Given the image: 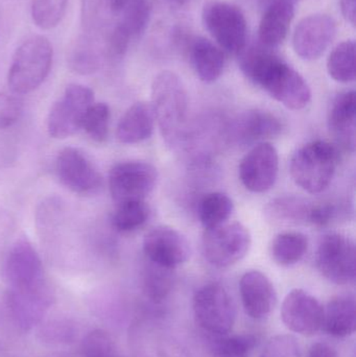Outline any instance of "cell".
Instances as JSON below:
<instances>
[{
  "label": "cell",
  "mask_w": 356,
  "mask_h": 357,
  "mask_svg": "<svg viewBox=\"0 0 356 357\" xmlns=\"http://www.w3.org/2000/svg\"><path fill=\"white\" fill-rule=\"evenodd\" d=\"M232 199L223 192H211L201 199L199 218L205 229L226 224L233 213Z\"/></svg>",
  "instance_id": "cell-26"
},
{
  "label": "cell",
  "mask_w": 356,
  "mask_h": 357,
  "mask_svg": "<svg viewBox=\"0 0 356 357\" xmlns=\"http://www.w3.org/2000/svg\"><path fill=\"white\" fill-rule=\"evenodd\" d=\"M336 35L334 18L325 14L309 15L297 24L293 35V47L303 60H317L332 45Z\"/></svg>",
  "instance_id": "cell-12"
},
{
  "label": "cell",
  "mask_w": 356,
  "mask_h": 357,
  "mask_svg": "<svg viewBox=\"0 0 356 357\" xmlns=\"http://www.w3.org/2000/svg\"><path fill=\"white\" fill-rule=\"evenodd\" d=\"M3 277L8 289H26L45 282L41 259L26 239L17 241L8 252Z\"/></svg>",
  "instance_id": "cell-17"
},
{
  "label": "cell",
  "mask_w": 356,
  "mask_h": 357,
  "mask_svg": "<svg viewBox=\"0 0 356 357\" xmlns=\"http://www.w3.org/2000/svg\"><path fill=\"white\" fill-rule=\"evenodd\" d=\"M240 294L245 312L254 320L267 318L275 307L277 294L267 275L252 270L245 273L240 281Z\"/></svg>",
  "instance_id": "cell-18"
},
{
  "label": "cell",
  "mask_w": 356,
  "mask_h": 357,
  "mask_svg": "<svg viewBox=\"0 0 356 357\" xmlns=\"http://www.w3.org/2000/svg\"><path fill=\"white\" fill-rule=\"evenodd\" d=\"M129 1L130 0H110L111 10L113 12H121V10L127 8Z\"/></svg>",
  "instance_id": "cell-44"
},
{
  "label": "cell",
  "mask_w": 356,
  "mask_h": 357,
  "mask_svg": "<svg viewBox=\"0 0 356 357\" xmlns=\"http://www.w3.org/2000/svg\"><path fill=\"white\" fill-rule=\"evenodd\" d=\"M284 125L269 111L251 110L245 113L236 125V134L242 142H265L282 133Z\"/></svg>",
  "instance_id": "cell-22"
},
{
  "label": "cell",
  "mask_w": 356,
  "mask_h": 357,
  "mask_svg": "<svg viewBox=\"0 0 356 357\" xmlns=\"http://www.w3.org/2000/svg\"><path fill=\"white\" fill-rule=\"evenodd\" d=\"M261 357H300V346L292 335H277L268 343Z\"/></svg>",
  "instance_id": "cell-37"
},
{
  "label": "cell",
  "mask_w": 356,
  "mask_h": 357,
  "mask_svg": "<svg viewBox=\"0 0 356 357\" xmlns=\"http://www.w3.org/2000/svg\"><path fill=\"white\" fill-rule=\"evenodd\" d=\"M69 67L71 70L82 75H92L100 67V56L98 46L89 39L79 42L69 56Z\"/></svg>",
  "instance_id": "cell-32"
},
{
  "label": "cell",
  "mask_w": 356,
  "mask_h": 357,
  "mask_svg": "<svg viewBox=\"0 0 356 357\" xmlns=\"http://www.w3.org/2000/svg\"><path fill=\"white\" fill-rule=\"evenodd\" d=\"M311 206L297 197H279L268 206V213L281 222H307Z\"/></svg>",
  "instance_id": "cell-31"
},
{
  "label": "cell",
  "mask_w": 356,
  "mask_h": 357,
  "mask_svg": "<svg viewBox=\"0 0 356 357\" xmlns=\"http://www.w3.org/2000/svg\"><path fill=\"white\" fill-rule=\"evenodd\" d=\"M102 4H104V0H82V26L87 33H91L98 26Z\"/></svg>",
  "instance_id": "cell-40"
},
{
  "label": "cell",
  "mask_w": 356,
  "mask_h": 357,
  "mask_svg": "<svg viewBox=\"0 0 356 357\" xmlns=\"http://www.w3.org/2000/svg\"><path fill=\"white\" fill-rule=\"evenodd\" d=\"M256 345L251 335H232L217 340L212 347V357H250Z\"/></svg>",
  "instance_id": "cell-34"
},
{
  "label": "cell",
  "mask_w": 356,
  "mask_h": 357,
  "mask_svg": "<svg viewBox=\"0 0 356 357\" xmlns=\"http://www.w3.org/2000/svg\"><path fill=\"white\" fill-rule=\"evenodd\" d=\"M279 173V155L269 142L256 144L242 159L240 182L251 192L263 193L275 185Z\"/></svg>",
  "instance_id": "cell-11"
},
{
  "label": "cell",
  "mask_w": 356,
  "mask_h": 357,
  "mask_svg": "<svg viewBox=\"0 0 356 357\" xmlns=\"http://www.w3.org/2000/svg\"><path fill=\"white\" fill-rule=\"evenodd\" d=\"M68 0H31V15L36 26L50 31L62 22Z\"/></svg>",
  "instance_id": "cell-30"
},
{
  "label": "cell",
  "mask_w": 356,
  "mask_h": 357,
  "mask_svg": "<svg viewBox=\"0 0 356 357\" xmlns=\"http://www.w3.org/2000/svg\"><path fill=\"white\" fill-rule=\"evenodd\" d=\"M307 235L300 232H284L276 235L270 248L272 258L281 266L298 264L309 250Z\"/></svg>",
  "instance_id": "cell-25"
},
{
  "label": "cell",
  "mask_w": 356,
  "mask_h": 357,
  "mask_svg": "<svg viewBox=\"0 0 356 357\" xmlns=\"http://www.w3.org/2000/svg\"><path fill=\"white\" fill-rule=\"evenodd\" d=\"M144 252L148 261L173 270L187 261L190 245L179 231L169 226H159L144 236Z\"/></svg>",
  "instance_id": "cell-14"
},
{
  "label": "cell",
  "mask_w": 356,
  "mask_h": 357,
  "mask_svg": "<svg viewBox=\"0 0 356 357\" xmlns=\"http://www.w3.org/2000/svg\"><path fill=\"white\" fill-rule=\"evenodd\" d=\"M240 54V68L255 85L291 110H302L311 100L304 77L281 58L263 48H251Z\"/></svg>",
  "instance_id": "cell-1"
},
{
  "label": "cell",
  "mask_w": 356,
  "mask_h": 357,
  "mask_svg": "<svg viewBox=\"0 0 356 357\" xmlns=\"http://www.w3.org/2000/svg\"><path fill=\"white\" fill-rule=\"evenodd\" d=\"M127 14L121 24L131 33L132 37L139 36L148 22L150 4L148 0H130L127 6Z\"/></svg>",
  "instance_id": "cell-36"
},
{
  "label": "cell",
  "mask_w": 356,
  "mask_h": 357,
  "mask_svg": "<svg viewBox=\"0 0 356 357\" xmlns=\"http://www.w3.org/2000/svg\"><path fill=\"white\" fill-rule=\"evenodd\" d=\"M153 111L165 144L176 146L183 137L188 117V94L183 81L173 71L158 73L152 84Z\"/></svg>",
  "instance_id": "cell-2"
},
{
  "label": "cell",
  "mask_w": 356,
  "mask_h": 357,
  "mask_svg": "<svg viewBox=\"0 0 356 357\" xmlns=\"http://www.w3.org/2000/svg\"><path fill=\"white\" fill-rule=\"evenodd\" d=\"M307 357H339L338 352L325 343L314 344Z\"/></svg>",
  "instance_id": "cell-42"
},
{
  "label": "cell",
  "mask_w": 356,
  "mask_h": 357,
  "mask_svg": "<svg viewBox=\"0 0 356 357\" xmlns=\"http://www.w3.org/2000/svg\"><path fill=\"white\" fill-rule=\"evenodd\" d=\"M150 215V207L146 202H125L117 205L112 216V226L119 233L135 232L146 224Z\"/></svg>",
  "instance_id": "cell-28"
},
{
  "label": "cell",
  "mask_w": 356,
  "mask_h": 357,
  "mask_svg": "<svg viewBox=\"0 0 356 357\" xmlns=\"http://www.w3.org/2000/svg\"><path fill=\"white\" fill-rule=\"evenodd\" d=\"M0 33H1V20H0Z\"/></svg>",
  "instance_id": "cell-45"
},
{
  "label": "cell",
  "mask_w": 356,
  "mask_h": 357,
  "mask_svg": "<svg viewBox=\"0 0 356 357\" xmlns=\"http://www.w3.org/2000/svg\"><path fill=\"white\" fill-rule=\"evenodd\" d=\"M22 100L17 94L0 93V130L8 129L17 123L22 113Z\"/></svg>",
  "instance_id": "cell-38"
},
{
  "label": "cell",
  "mask_w": 356,
  "mask_h": 357,
  "mask_svg": "<svg viewBox=\"0 0 356 357\" xmlns=\"http://www.w3.org/2000/svg\"><path fill=\"white\" fill-rule=\"evenodd\" d=\"M189 56L196 75L204 83H215L223 75L225 54L209 40L196 38L190 45Z\"/></svg>",
  "instance_id": "cell-23"
},
{
  "label": "cell",
  "mask_w": 356,
  "mask_h": 357,
  "mask_svg": "<svg viewBox=\"0 0 356 357\" xmlns=\"http://www.w3.org/2000/svg\"><path fill=\"white\" fill-rule=\"evenodd\" d=\"M54 50L47 38L33 36L17 47L8 73L15 94H26L39 88L49 75Z\"/></svg>",
  "instance_id": "cell-4"
},
{
  "label": "cell",
  "mask_w": 356,
  "mask_h": 357,
  "mask_svg": "<svg viewBox=\"0 0 356 357\" xmlns=\"http://www.w3.org/2000/svg\"><path fill=\"white\" fill-rule=\"evenodd\" d=\"M82 352L84 357H119L112 337L102 329H96L86 335L82 344Z\"/></svg>",
  "instance_id": "cell-35"
},
{
  "label": "cell",
  "mask_w": 356,
  "mask_h": 357,
  "mask_svg": "<svg viewBox=\"0 0 356 357\" xmlns=\"http://www.w3.org/2000/svg\"><path fill=\"white\" fill-rule=\"evenodd\" d=\"M250 248V232L238 222L205 229L203 233V254L215 268H229L238 264L248 254Z\"/></svg>",
  "instance_id": "cell-6"
},
{
  "label": "cell",
  "mask_w": 356,
  "mask_h": 357,
  "mask_svg": "<svg viewBox=\"0 0 356 357\" xmlns=\"http://www.w3.org/2000/svg\"><path fill=\"white\" fill-rule=\"evenodd\" d=\"M339 158V149L334 144L324 140L309 142L293 155L291 176L307 192H323L334 180Z\"/></svg>",
  "instance_id": "cell-3"
},
{
  "label": "cell",
  "mask_w": 356,
  "mask_h": 357,
  "mask_svg": "<svg viewBox=\"0 0 356 357\" xmlns=\"http://www.w3.org/2000/svg\"><path fill=\"white\" fill-rule=\"evenodd\" d=\"M132 39L133 37L129 31L121 23H118L113 29L109 39V50L114 56H123L129 48Z\"/></svg>",
  "instance_id": "cell-41"
},
{
  "label": "cell",
  "mask_w": 356,
  "mask_h": 357,
  "mask_svg": "<svg viewBox=\"0 0 356 357\" xmlns=\"http://www.w3.org/2000/svg\"><path fill=\"white\" fill-rule=\"evenodd\" d=\"M173 271L148 261V266L144 268L142 279L144 294L148 299L156 303H160L167 299L175 283Z\"/></svg>",
  "instance_id": "cell-29"
},
{
  "label": "cell",
  "mask_w": 356,
  "mask_h": 357,
  "mask_svg": "<svg viewBox=\"0 0 356 357\" xmlns=\"http://www.w3.org/2000/svg\"><path fill=\"white\" fill-rule=\"evenodd\" d=\"M56 173L64 186L79 195H93L102 185L100 172L77 149L66 148L59 153Z\"/></svg>",
  "instance_id": "cell-13"
},
{
  "label": "cell",
  "mask_w": 356,
  "mask_h": 357,
  "mask_svg": "<svg viewBox=\"0 0 356 357\" xmlns=\"http://www.w3.org/2000/svg\"><path fill=\"white\" fill-rule=\"evenodd\" d=\"M158 172L144 161L117 163L109 174V188L117 205L132 201H144L156 187Z\"/></svg>",
  "instance_id": "cell-10"
},
{
  "label": "cell",
  "mask_w": 356,
  "mask_h": 357,
  "mask_svg": "<svg viewBox=\"0 0 356 357\" xmlns=\"http://www.w3.org/2000/svg\"><path fill=\"white\" fill-rule=\"evenodd\" d=\"M194 314L199 326L210 335H227L235 323V306L227 289L208 283L194 294Z\"/></svg>",
  "instance_id": "cell-7"
},
{
  "label": "cell",
  "mask_w": 356,
  "mask_h": 357,
  "mask_svg": "<svg viewBox=\"0 0 356 357\" xmlns=\"http://www.w3.org/2000/svg\"><path fill=\"white\" fill-rule=\"evenodd\" d=\"M327 71L332 79L339 83L355 81V43L347 40L336 45L327 60Z\"/></svg>",
  "instance_id": "cell-27"
},
{
  "label": "cell",
  "mask_w": 356,
  "mask_h": 357,
  "mask_svg": "<svg viewBox=\"0 0 356 357\" xmlns=\"http://www.w3.org/2000/svg\"><path fill=\"white\" fill-rule=\"evenodd\" d=\"M111 112L108 105L105 102L93 104L86 113L82 129L94 142L102 144L109 135Z\"/></svg>",
  "instance_id": "cell-33"
},
{
  "label": "cell",
  "mask_w": 356,
  "mask_h": 357,
  "mask_svg": "<svg viewBox=\"0 0 356 357\" xmlns=\"http://www.w3.org/2000/svg\"><path fill=\"white\" fill-rule=\"evenodd\" d=\"M316 266L330 282L339 285L355 282L356 251L355 241L340 233L322 237L316 252Z\"/></svg>",
  "instance_id": "cell-8"
},
{
  "label": "cell",
  "mask_w": 356,
  "mask_h": 357,
  "mask_svg": "<svg viewBox=\"0 0 356 357\" xmlns=\"http://www.w3.org/2000/svg\"><path fill=\"white\" fill-rule=\"evenodd\" d=\"M154 111L148 102H138L130 107L119 121L116 137L123 144H136L148 139L155 129Z\"/></svg>",
  "instance_id": "cell-21"
},
{
  "label": "cell",
  "mask_w": 356,
  "mask_h": 357,
  "mask_svg": "<svg viewBox=\"0 0 356 357\" xmlns=\"http://www.w3.org/2000/svg\"><path fill=\"white\" fill-rule=\"evenodd\" d=\"M205 29L222 50L228 54H240L246 50L248 24L238 6L221 0H211L202 10Z\"/></svg>",
  "instance_id": "cell-5"
},
{
  "label": "cell",
  "mask_w": 356,
  "mask_h": 357,
  "mask_svg": "<svg viewBox=\"0 0 356 357\" xmlns=\"http://www.w3.org/2000/svg\"><path fill=\"white\" fill-rule=\"evenodd\" d=\"M93 104L94 94L90 88L79 84L67 86L48 115L49 135L56 139L75 135L82 129L86 113Z\"/></svg>",
  "instance_id": "cell-9"
},
{
  "label": "cell",
  "mask_w": 356,
  "mask_h": 357,
  "mask_svg": "<svg viewBox=\"0 0 356 357\" xmlns=\"http://www.w3.org/2000/svg\"><path fill=\"white\" fill-rule=\"evenodd\" d=\"M330 135L346 152L355 153L356 144V94L355 91L338 94L330 105L327 115Z\"/></svg>",
  "instance_id": "cell-19"
},
{
  "label": "cell",
  "mask_w": 356,
  "mask_h": 357,
  "mask_svg": "<svg viewBox=\"0 0 356 357\" xmlns=\"http://www.w3.org/2000/svg\"><path fill=\"white\" fill-rule=\"evenodd\" d=\"M280 314L284 324L299 335H316L323 326V305L303 289H293L286 295Z\"/></svg>",
  "instance_id": "cell-15"
},
{
  "label": "cell",
  "mask_w": 356,
  "mask_h": 357,
  "mask_svg": "<svg viewBox=\"0 0 356 357\" xmlns=\"http://www.w3.org/2000/svg\"><path fill=\"white\" fill-rule=\"evenodd\" d=\"M341 10L347 22L355 26L356 23V0H340Z\"/></svg>",
  "instance_id": "cell-43"
},
{
  "label": "cell",
  "mask_w": 356,
  "mask_h": 357,
  "mask_svg": "<svg viewBox=\"0 0 356 357\" xmlns=\"http://www.w3.org/2000/svg\"><path fill=\"white\" fill-rule=\"evenodd\" d=\"M295 17V6L290 0H278L265 10L259 23V41L265 48L284 43Z\"/></svg>",
  "instance_id": "cell-20"
},
{
  "label": "cell",
  "mask_w": 356,
  "mask_h": 357,
  "mask_svg": "<svg viewBox=\"0 0 356 357\" xmlns=\"http://www.w3.org/2000/svg\"><path fill=\"white\" fill-rule=\"evenodd\" d=\"M52 302L48 283L43 282L26 289H8L6 304L16 324L23 331L39 324Z\"/></svg>",
  "instance_id": "cell-16"
},
{
  "label": "cell",
  "mask_w": 356,
  "mask_h": 357,
  "mask_svg": "<svg viewBox=\"0 0 356 357\" xmlns=\"http://www.w3.org/2000/svg\"><path fill=\"white\" fill-rule=\"evenodd\" d=\"M356 304L355 297L336 296L324 307L322 329L334 337H346L355 333Z\"/></svg>",
  "instance_id": "cell-24"
},
{
  "label": "cell",
  "mask_w": 356,
  "mask_h": 357,
  "mask_svg": "<svg viewBox=\"0 0 356 357\" xmlns=\"http://www.w3.org/2000/svg\"><path fill=\"white\" fill-rule=\"evenodd\" d=\"M340 214L334 203H319L311 206L307 222L317 227H325L334 222Z\"/></svg>",
  "instance_id": "cell-39"
}]
</instances>
